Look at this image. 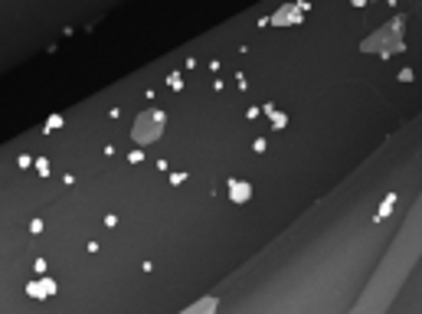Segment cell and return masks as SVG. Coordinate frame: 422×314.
<instances>
[{
  "instance_id": "277c9868",
  "label": "cell",
  "mask_w": 422,
  "mask_h": 314,
  "mask_svg": "<svg viewBox=\"0 0 422 314\" xmlns=\"http://www.w3.org/2000/svg\"><path fill=\"white\" fill-rule=\"evenodd\" d=\"M232 196H239V200H246V196H249L246 183H236V187H232Z\"/></svg>"
},
{
  "instance_id": "7a4b0ae2",
  "label": "cell",
  "mask_w": 422,
  "mask_h": 314,
  "mask_svg": "<svg viewBox=\"0 0 422 314\" xmlns=\"http://www.w3.org/2000/svg\"><path fill=\"white\" fill-rule=\"evenodd\" d=\"M213 311H216V301L210 298V301H200V304H193V308L186 311V314H213Z\"/></svg>"
},
{
  "instance_id": "3957f363",
  "label": "cell",
  "mask_w": 422,
  "mask_h": 314,
  "mask_svg": "<svg viewBox=\"0 0 422 314\" xmlns=\"http://www.w3.org/2000/svg\"><path fill=\"white\" fill-rule=\"evenodd\" d=\"M50 291H56V285H53V282H39V285H33V288H30V295L33 298H43V295H50Z\"/></svg>"
},
{
  "instance_id": "6da1fadb",
  "label": "cell",
  "mask_w": 422,
  "mask_h": 314,
  "mask_svg": "<svg viewBox=\"0 0 422 314\" xmlns=\"http://www.w3.org/2000/svg\"><path fill=\"white\" fill-rule=\"evenodd\" d=\"M164 128V115L161 112H144L141 118L134 121V138L141 141V144H148V141H154L157 134H161Z\"/></svg>"
}]
</instances>
